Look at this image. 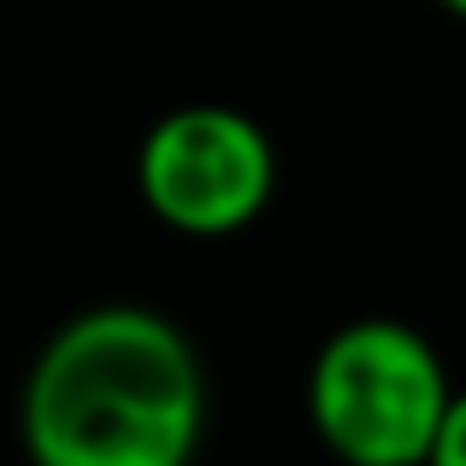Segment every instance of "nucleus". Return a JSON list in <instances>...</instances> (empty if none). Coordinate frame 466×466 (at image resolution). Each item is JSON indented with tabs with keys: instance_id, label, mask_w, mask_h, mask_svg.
Masks as SVG:
<instances>
[{
	"instance_id": "f257e3e1",
	"label": "nucleus",
	"mask_w": 466,
	"mask_h": 466,
	"mask_svg": "<svg viewBox=\"0 0 466 466\" xmlns=\"http://www.w3.org/2000/svg\"><path fill=\"white\" fill-rule=\"evenodd\" d=\"M207 431V372L177 319L106 301L54 330L24 372L30 466H189Z\"/></svg>"
},
{
	"instance_id": "f03ea898",
	"label": "nucleus",
	"mask_w": 466,
	"mask_h": 466,
	"mask_svg": "<svg viewBox=\"0 0 466 466\" xmlns=\"http://www.w3.org/2000/svg\"><path fill=\"white\" fill-rule=\"evenodd\" d=\"M449 396L443 354L408 319H349L308 366V425L342 466H425Z\"/></svg>"
},
{
	"instance_id": "7ed1b4c3",
	"label": "nucleus",
	"mask_w": 466,
	"mask_h": 466,
	"mask_svg": "<svg viewBox=\"0 0 466 466\" xmlns=\"http://www.w3.org/2000/svg\"><path fill=\"white\" fill-rule=\"evenodd\" d=\"M137 195L177 237H237L272 207L278 148L242 106H171L137 148Z\"/></svg>"
},
{
	"instance_id": "20e7f679",
	"label": "nucleus",
	"mask_w": 466,
	"mask_h": 466,
	"mask_svg": "<svg viewBox=\"0 0 466 466\" xmlns=\"http://www.w3.org/2000/svg\"><path fill=\"white\" fill-rule=\"evenodd\" d=\"M425 466H466V390H455L443 408V425H437L431 437V455Z\"/></svg>"
},
{
	"instance_id": "39448f33",
	"label": "nucleus",
	"mask_w": 466,
	"mask_h": 466,
	"mask_svg": "<svg viewBox=\"0 0 466 466\" xmlns=\"http://www.w3.org/2000/svg\"><path fill=\"white\" fill-rule=\"evenodd\" d=\"M437 6H443L449 18H461V24H466V0H437Z\"/></svg>"
}]
</instances>
